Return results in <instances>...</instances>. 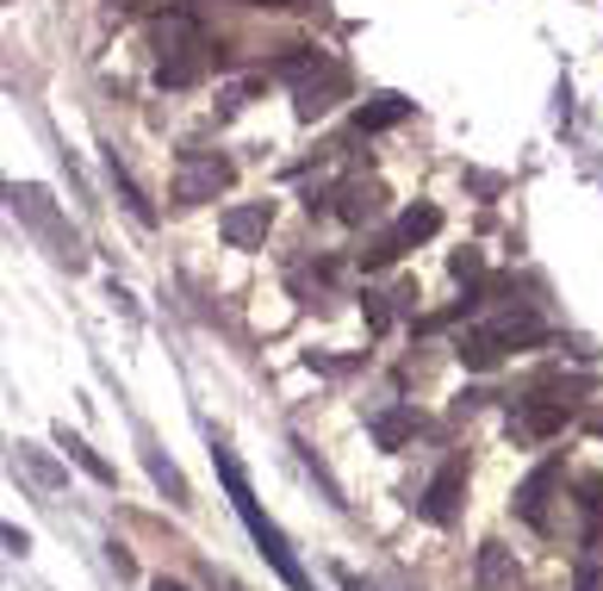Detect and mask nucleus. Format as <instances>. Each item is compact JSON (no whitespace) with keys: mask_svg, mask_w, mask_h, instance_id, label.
<instances>
[{"mask_svg":"<svg viewBox=\"0 0 603 591\" xmlns=\"http://www.w3.org/2000/svg\"><path fill=\"white\" fill-rule=\"evenodd\" d=\"M567 418H572V399H548V393H535V399L523 405L517 430H529V436H553Z\"/></svg>","mask_w":603,"mask_h":591,"instance_id":"nucleus-10","label":"nucleus"},{"mask_svg":"<svg viewBox=\"0 0 603 591\" xmlns=\"http://www.w3.org/2000/svg\"><path fill=\"white\" fill-rule=\"evenodd\" d=\"M343 591H367V585H362V579H355V573H343Z\"/></svg>","mask_w":603,"mask_h":591,"instance_id":"nucleus-28","label":"nucleus"},{"mask_svg":"<svg viewBox=\"0 0 603 591\" xmlns=\"http://www.w3.org/2000/svg\"><path fill=\"white\" fill-rule=\"evenodd\" d=\"M386 299H392V312H398V318H411V312H417V280H398Z\"/></svg>","mask_w":603,"mask_h":591,"instance_id":"nucleus-24","label":"nucleus"},{"mask_svg":"<svg viewBox=\"0 0 603 591\" xmlns=\"http://www.w3.org/2000/svg\"><path fill=\"white\" fill-rule=\"evenodd\" d=\"M268 225H274V200H249V206H230L225 218H218L230 249H256L261 237H268Z\"/></svg>","mask_w":603,"mask_h":591,"instance_id":"nucleus-4","label":"nucleus"},{"mask_svg":"<svg viewBox=\"0 0 603 591\" xmlns=\"http://www.w3.org/2000/svg\"><path fill=\"white\" fill-rule=\"evenodd\" d=\"M230 181H237V162L230 157H218V150H187L181 169H174V200H181V206H206V200H218Z\"/></svg>","mask_w":603,"mask_h":591,"instance_id":"nucleus-2","label":"nucleus"},{"mask_svg":"<svg viewBox=\"0 0 603 591\" xmlns=\"http://www.w3.org/2000/svg\"><path fill=\"white\" fill-rule=\"evenodd\" d=\"M343 94H348V69H343V63H324L311 82H299V106H293V112L311 125V119H324V112L343 100Z\"/></svg>","mask_w":603,"mask_h":591,"instance_id":"nucleus-3","label":"nucleus"},{"mask_svg":"<svg viewBox=\"0 0 603 591\" xmlns=\"http://www.w3.org/2000/svg\"><path fill=\"white\" fill-rule=\"evenodd\" d=\"M461 492H466V461H449V468L430 480V492H423V517H430V523H454Z\"/></svg>","mask_w":603,"mask_h":591,"instance_id":"nucleus-6","label":"nucleus"},{"mask_svg":"<svg viewBox=\"0 0 603 591\" xmlns=\"http://www.w3.org/2000/svg\"><path fill=\"white\" fill-rule=\"evenodd\" d=\"M249 7H299V0H249Z\"/></svg>","mask_w":603,"mask_h":591,"instance_id":"nucleus-27","label":"nucleus"},{"mask_svg":"<svg viewBox=\"0 0 603 591\" xmlns=\"http://www.w3.org/2000/svg\"><path fill=\"white\" fill-rule=\"evenodd\" d=\"M150 591H187V585H174V579H155V585Z\"/></svg>","mask_w":603,"mask_h":591,"instance_id":"nucleus-26","label":"nucleus"},{"mask_svg":"<svg viewBox=\"0 0 603 591\" xmlns=\"http://www.w3.org/2000/svg\"><path fill=\"white\" fill-rule=\"evenodd\" d=\"M435 230H442V212L435 206H405V218H398V244H430Z\"/></svg>","mask_w":603,"mask_h":591,"instance_id":"nucleus-15","label":"nucleus"},{"mask_svg":"<svg viewBox=\"0 0 603 591\" xmlns=\"http://www.w3.org/2000/svg\"><path fill=\"white\" fill-rule=\"evenodd\" d=\"M498 355H504V348L492 343V336H485V331L461 336V362H466V367H498Z\"/></svg>","mask_w":603,"mask_h":591,"instance_id":"nucleus-19","label":"nucleus"},{"mask_svg":"<svg viewBox=\"0 0 603 591\" xmlns=\"http://www.w3.org/2000/svg\"><path fill=\"white\" fill-rule=\"evenodd\" d=\"M379 212H386V187H379V181H348V187L336 193V218H343V225H367Z\"/></svg>","mask_w":603,"mask_h":591,"instance_id":"nucleus-9","label":"nucleus"},{"mask_svg":"<svg viewBox=\"0 0 603 591\" xmlns=\"http://www.w3.org/2000/svg\"><path fill=\"white\" fill-rule=\"evenodd\" d=\"M112 187H119V200H125V206L138 212V225H155V212H150V200H143V193L131 187V174H125L119 162H112Z\"/></svg>","mask_w":603,"mask_h":591,"instance_id":"nucleus-21","label":"nucleus"},{"mask_svg":"<svg viewBox=\"0 0 603 591\" xmlns=\"http://www.w3.org/2000/svg\"><path fill=\"white\" fill-rule=\"evenodd\" d=\"M212 461H218V480H225V492H230V505H237V517H243V529L256 536V548L268 555V567H274L280 579L293 591H311V579H305V567L293 560V548H287V536H280L274 523H268V511L256 505V492H249V480H243V468H237V454L230 449H212Z\"/></svg>","mask_w":603,"mask_h":591,"instance_id":"nucleus-1","label":"nucleus"},{"mask_svg":"<svg viewBox=\"0 0 603 591\" xmlns=\"http://www.w3.org/2000/svg\"><path fill=\"white\" fill-rule=\"evenodd\" d=\"M449 275L454 280H480L485 275V256H480V249H454V256H449Z\"/></svg>","mask_w":603,"mask_h":591,"instance_id":"nucleus-23","label":"nucleus"},{"mask_svg":"<svg viewBox=\"0 0 603 591\" xmlns=\"http://www.w3.org/2000/svg\"><path fill=\"white\" fill-rule=\"evenodd\" d=\"M324 63H330V56L317 51V44H293V51L274 63V75H280V82H311V75L324 69Z\"/></svg>","mask_w":603,"mask_h":591,"instance_id":"nucleus-14","label":"nucleus"},{"mask_svg":"<svg viewBox=\"0 0 603 591\" xmlns=\"http://www.w3.org/2000/svg\"><path fill=\"white\" fill-rule=\"evenodd\" d=\"M13 461H19L25 473H32V480H37L44 492H56V486H63V473H56V461H51L44 449H32V442H19V454H13Z\"/></svg>","mask_w":603,"mask_h":591,"instance_id":"nucleus-17","label":"nucleus"},{"mask_svg":"<svg viewBox=\"0 0 603 591\" xmlns=\"http://www.w3.org/2000/svg\"><path fill=\"white\" fill-rule=\"evenodd\" d=\"M417 430H423V418H417V411H386V418H374V436L386 442V449H405Z\"/></svg>","mask_w":603,"mask_h":591,"instance_id":"nucleus-16","label":"nucleus"},{"mask_svg":"<svg viewBox=\"0 0 603 591\" xmlns=\"http://www.w3.org/2000/svg\"><path fill=\"white\" fill-rule=\"evenodd\" d=\"M150 473H155V486L169 492V505H193V498H187V480H181V473H174L162 454H150Z\"/></svg>","mask_w":603,"mask_h":591,"instance_id":"nucleus-20","label":"nucleus"},{"mask_svg":"<svg viewBox=\"0 0 603 591\" xmlns=\"http://www.w3.org/2000/svg\"><path fill=\"white\" fill-rule=\"evenodd\" d=\"M553 486H560V461H541V468L523 480V492H517V517L535 523V529H548V492Z\"/></svg>","mask_w":603,"mask_h":591,"instance_id":"nucleus-7","label":"nucleus"},{"mask_svg":"<svg viewBox=\"0 0 603 591\" xmlns=\"http://www.w3.org/2000/svg\"><path fill=\"white\" fill-rule=\"evenodd\" d=\"M572 591H603V567H597V560L579 567V585H572Z\"/></svg>","mask_w":603,"mask_h":591,"instance_id":"nucleus-25","label":"nucleus"},{"mask_svg":"<svg viewBox=\"0 0 603 591\" xmlns=\"http://www.w3.org/2000/svg\"><path fill=\"white\" fill-rule=\"evenodd\" d=\"M7 200H13L19 218H32L37 230H51V237H56V206H51V193H44V187H7Z\"/></svg>","mask_w":603,"mask_h":591,"instance_id":"nucleus-13","label":"nucleus"},{"mask_svg":"<svg viewBox=\"0 0 603 591\" xmlns=\"http://www.w3.org/2000/svg\"><path fill=\"white\" fill-rule=\"evenodd\" d=\"M212 44H193V51H174V56H162V69H155V82L162 87H193L200 75H206V63H212Z\"/></svg>","mask_w":603,"mask_h":591,"instance_id":"nucleus-12","label":"nucleus"},{"mask_svg":"<svg viewBox=\"0 0 603 591\" xmlns=\"http://www.w3.org/2000/svg\"><path fill=\"white\" fill-rule=\"evenodd\" d=\"M473 585H480V591H517V585H523L517 560H510V548H504V541H485V548H480V567H473Z\"/></svg>","mask_w":603,"mask_h":591,"instance_id":"nucleus-8","label":"nucleus"},{"mask_svg":"<svg viewBox=\"0 0 603 591\" xmlns=\"http://www.w3.org/2000/svg\"><path fill=\"white\" fill-rule=\"evenodd\" d=\"M485 336H492V343L498 348H523V343H548V324H541V318L529 312V305H504L498 318H492V324H480Z\"/></svg>","mask_w":603,"mask_h":591,"instance_id":"nucleus-5","label":"nucleus"},{"mask_svg":"<svg viewBox=\"0 0 603 591\" xmlns=\"http://www.w3.org/2000/svg\"><path fill=\"white\" fill-rule=\"evenodd\" d=\"M398 256H405V244H398V230H386V237H379L374 249H362V261H367V268H392Z\"/></svg>","mask_w":603,"mask_h":591,"instance_id":"nucleus-22","label":"nucleus"},{"mask_svg":"<svg viewBox=\"0 0 603 591\" xmlns=\"http://www.w3.org/2000/svg\"><path fill=\"white\" fill-rule=\"evenodd\" d=\"M411 119V100L405 94H374V100L355 112V131H392V125Z\"/></svg>","mask_w":603,"mask_h":591,"instance_id":"nucleus-11","label":"nucleus"},{"mask_svg":"<svg viewBox=\"0 0 603 591\" xmlns=\"http://www.w3.org/2000/svg\"><path fill=\"white\" fill-rule=\"evenodd\" d=\"M56 442H63V449H69V461H75V468H82V473H94V480H100V486H112V468H106L100 454L87 449L82 436H69V430H56Z\"/></svg>","mask_w":603,"mask_h":591,"instance_id":"nucleus-18","label":"nucleus"}]
</instances>
